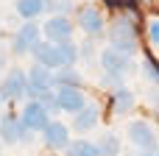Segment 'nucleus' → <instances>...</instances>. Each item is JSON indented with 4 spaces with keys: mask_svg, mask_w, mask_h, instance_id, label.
Segmentation results:
<instances>
[{
    "mask_svg": "<svg viewBox=\"0 0 159 156\" xmlns=\"http://www.w3.org/2000/svg\"><path fill=\"white\" fill-rule=\"evenodd\" d=\"M101 64H103V70L109 73V75H115V78H123V75H129V56H123V53H117V50H103L101 53Z\"/></svg>",
    "mask_w": 159,
    "mask_h": 156,
    "instance_id": "nucleus-7",
    "label": "nucleus"
},
{
    "mask_svg": "<svg viewBox=\"0 0 159 156\" xmlns=\"http://www.w3.org/2000/svg\"><path fill=\"white\" fill-rule=\"evenodd\" d=\"M78 25H81L89 36H95V33H101V31H103V17H101V11H98V8L87 6V8H81V11H78Z\"/></svg>",
    "mask_w": 159,
    "mask_h": 156,
    "instance_id": "nucleus-11",
    "label": "nucleus"
},
{
    "mask_svg": "<svg viewBox=\"0 0 159 156\" xmlns=\"http://www.w3.org/2000/svg\"><path fill=\"white\" fill-rule=\"evenodd\" d=\"M48 0H17V11H20V17H25V20H34V17H39L48 6H45Z\"/></svg>",
    "mask_w": 159,
    "mask_h": 156,
    "instance_id": "nucleus-16",
    "label": "nucleus"
},
{
    "mask_svg": "<svg viewBox=\"0 0 159 156\" xmlns=\"http://www.w3.org/2000/svg\"><path fill=\"white\" fill-rule=\"evenodd\" d=\"M25 81H28V95L36 100L42 92H48L50 87H53V70H48V67H42V64H36V67H31L28 73H25Z\"/></svg>",
    "mask_w": 159,
    "mask_h": 156,
    "instance_id": "nucleus-2",
    "label": "nucleus"
},
{
    "mask_svg": "<svg viewBox=\"0 0 159 156\" xmlns=\"http://www.w3.org/2000/svg\"><path fill=\"white\" fill-rule=\"evenodd\" d=\"M22 134H25V128H22V126H20V120H14L11 114L0 120V137H3L8 145H17V142L22 140Z\"/></svg>",
    "mask_w": 159,
    "mask_h": 156,
    "instance_id": "nucleus-14",
    "label": "nucleus"
},
{
    "mask_svg": "<svg viewBox=\"0 0 159 156\" xmlns=\"http://www.w3.org/2000/svg\"><path fill=\"white\" fill-rule=\"evenodd\" d=\"M48 109L45 106H39L36 100H31L25 109H22V114H20V126L25 128V131H42L50 120H48Z\"/></svg>",
    "mask_w": 159,
    "mask_h": 156,
    "instance_id": "nucleus-3",
    "label": "nucleus"
},
{
    "mask_svg": "<svg viewBox=\"0 0 159 156\" xmlns=\"http://www.w3.org/2000/svg\"><path fill=\"white\" fill-rule=\"evenodd\" d=\"M109 42H112V50L123 53V56H131L137 50V31L129 20H117L109 31Z\"/></svg>",
    "mask_w": 159,
    "mask_h": 156,
    "instance_id": "nucleus-1",
    "label": "nucleus"
},
{
    "mask_svg": "<svg viewBox=\"0 0 159 156\" xmlns=\"http://www.w3.org/2000/svg\"><path fill=\"white\" fill-rule=\"evenodd\" d=\"M98 151H101V156H120V140H117V134H101Z\"/></svg>",
    "mask_w": 159,
    "mask_h": 156,
    "instance_id": "nucleus-18",
    "label": "nucleus"
},
{
    "mask_svg": "<svg viewBox=\"0 0 159 156\" xmlns=\"http://www.w3.org/2000/svg\"><path fill=\"white\" fill-rule=\"evenodd\" d=\"M137 156H157V151H154V148H151V151H148V154H145V151H143V154H137Z\"/></svg>",
    "mask_w": 159,
    "mask_h": 156,
    "instance_id": "nucleus-23",
    "label": "nucleus"
},
{
    "mask_svg": "<svg viewBox=\"0 0 159 156\" xmlns=\"http://www.w3.org/2000/svg\"><path fill=\"white\" fill-rule=\"evenodd\" d=\"M0 100H3V98H0Z\"/></svg>",
    "mask_w": 159,
    "mask_h": 156,
    "instance_id": "nucleus-24",
    "label": "nucleus"
},
{
    "mask_svg": "<svg viewBox=\"0 0 159 156\" xmlns=\"http://www.w3.org/2000/svg\"><path fill=\"white\" fill-rule=\"evenodd\" d=\"M53 84H59V87H78L81 84V75L73 67H59L53 73Z\"/></svg>",
    "mask_w": 159,
    "mask_h": 156,
    "instance_id": "nucleus-17",
    "label": "nucleus"
},
{
    "mask_svg": "<svg viewBox=\"0 0 159 156\" xmlns=\"http://www.w3.org/2000/svg\"><path fill=\"white\" fill-rule=\"evenodd\" d=\"M148 36H151V47H157V42H159V22H157V20H151V25H148Z\"/></svg>",
    "mask_w": 159,
    "mask_h": 156,
    "instance_id": "nucleus-20",
    "label": "nucleus"
},
{
    "mask_svg": "<svg viewBox=\"0 0 159 156\" xmlns=\"http://www.w3.org/2000/svg\"><path fill=\"white\" fill-rule=\"evenodd\" d=\"M129 140L134 142V145H140L143 151L148 148H154L157 145V134H154V126H148L145 120H134V123H129Z\"/></svg>",
    "mask_w": 159,
    "mask_h": 156,
    "instance_id": "nucleus-6",
    "label": "nucleus"
},
{
    "mask_svg": "<svg viewBox=\"0 0 159 156\" xmlns=\"http://www.w3.org/2000/svg\"><path fill=\"white\" fill-rule=\"evenodd\" d=\"M67 156H101L98 145L89 142V140H75V142H67Z\"/></svg>",
    "mask_w": 159,
    "mask_h": 156,
    "instance_id": "nucleus-15",
    "label": "nucleus"
},
{
    "mask_svg": "<svg viewBox=\"0 0 159 156\" xmlns=\"http://www.w3.org/2000/svg\"><path fill=\"white\" fill-rule=\"evenodd\" d=\"M3 67H6V53L0 50V70H3Z\"/></svg>",
    "mask_w": 159,
    "mask_h": 156,
    "instance_id": "nucleus-22",
    "label": "nucleus"
},
{
    "mask_svg": "<svg viewBox=\"0 0 159 156\" xmlns=\"http://www.w3.org/2000/svg\"><path fill=\"white\" fill-rule=\"evenodd\" d=\"M42 131H45V142H48L50 148H56V151H64V148H67L70 137H67V128H64L61 123H48Z\"/></svg>",
    "mask_w": 159,
    "mask_h": 156,
    "instance_id": "nucleus-13",
    "label": "nucleus"
},
{
    "mask_svg": "<svg viewBox=\"0 0 159 156\" xmlns=\"http://www.w3.org/2000/svg\"><path fill=\"white\" fill-rule=\"evenodd\" d=\"M56 98V109L61 112H78L84 106V95L78 87H59V92H53Z\"/></svg>",
    "mask_w": 159,
    "mask_h": 156,
    "instance_id": "nucleus-8",
    "label": "nucleus"
},
{
    "mask_svg": "<svg viewBox=\"0 0 159 156\" xmlns=\"http://www.w3.org/2000/svg\"><path fill=\"white\" fill-rule=\"evenodd\" d=\"M143 67H145V70H143V73H145V75H148V81H151V84H157V67H154V61H145V64H143Z\"/></svg>",
    "mask_w": 159,
    "mask_h": 156,
    "instance_id": "nucleus-21",
    "label": "nucleus"
},
{
    "mask_svg": "<svg viewBox=\"0 0 159 156\" xmlns=\"http://www.w3.org/2000/svg\"><path fill=\"white\" fill-rule=\"evenodd\" d=\"M39 25L36 22H25L20 31H17V36H14V53L17 56H25V53H31V47L39 42Z\"/></svg>",
    "mask_w": 159,
    "mask_h": 156,
    "instance_id": "nucleus-5",
    "label": "nucleus"
},
{
    "mask_svg": "<svg viewBox=\"0 0 159 156\" xmlns=\"http://www.w3.org/2000/svg\"><path fill=\"white\" fill-rule=\"evenodd\" d=\"M98 120H101V112H98V106H81V109L75 112L73 128H75V131H92V128L98 126Z\"/></svg>",
    "mask_w": 159,
    "mask_h": 156,
    "instance_id": "nucleus-12",
    "label": "nucleus"
},
{
    "mask_svg": "<svg viewBox=\"0 0 159 156\" xmlns=\"http://www.w3.org/2000/svg\"><path fill=\"white\" fill-rule=\"evenodd\" d=\"M50 42H64V39H70L73 36V22L64 17V14H53L42 28H39Z\"/></svg>",
    "mask_w": 159,
    "mask_h": 156,
    "instance_id": "nucleus-4",
    "label": "nucleus"
},
{
    "mask_svg": "<svg viewBox=\"0 0 159 156\" xmlns=\"http://www.w3.org/2000/svg\"><path fill=\"white\" fill-rule=\"evenodd\" d=\"M112 106H115V112H117V114H123V112H131V109H134V95H131L129 89H123V87H120V89L115 92V100H112Z\"/></svg>",
    "mask_w": 159,
    "mask_h": 156,
    "instance_id": "nucleus-19",
    "label": "nucleus"
},
{
    "mask_svg": "<svg viewBox=\"0 0 159 156\" xmlns=\"http://www.w3.org/2000/svg\"><path fill=\"white\" fill-rule=\"evenodd\" d=\"M25 89H28L25 73H22V70H11V73L6 75V81H3V92H0V98L17 100V98H22V95H25Z\"/></svg>",
    "mask_w": 159,
    "mask_h": 156,
    "instance_id": "nucleus-10",
    "label": "nucleus"
},
{
    "mask_svg": "<svg viewBox=\"0 0 159 156\" xmlns=\"http://www.w3.org/2000/svg\"><path fill=\"white\" fill-rule=\"evenodd\" d=\"M31 53H34V59H36V64H42V67H48V70H59L61 67V59H59V50H56V42H36L34 47H31Z\"/></svg>",
    "mask_w": 159,
    "mask_h": 156,
    "instance_id": "nucleus-9",
    "label": "nucleus"
}]
</instances>
